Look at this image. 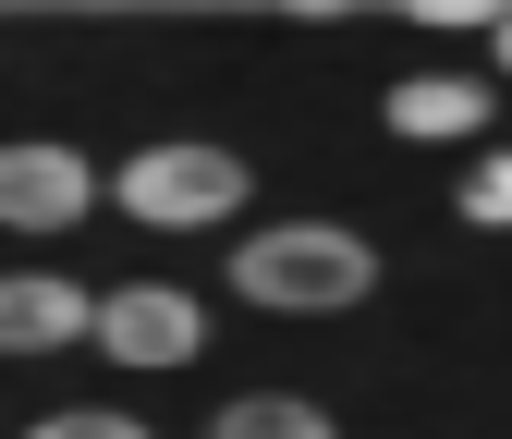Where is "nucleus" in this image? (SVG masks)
I'll return each instance as SVG.
<instances>
[{
    "mask_svg": "<svg viewBox=\"0 0 512 439\" xmlns=\"http://www.w3.org/2000/svg\"><path fill=\"white\" fill-rule=\"evenodd\" d=\"M208 439H330V415L293 403V391H244V403L208 415Z\"/></svg>",
    "mask_w": 512,
    "mask_h": 439,
    "instance_id": "nucleus-7",
    "label": "nucleus"
},
{
    "mask_svg": "<svg viewBox=\"0 0 512 439\" xmlns=\"http://www.w3.org/2000/svg\"><path fill=\"white\" fill-rule=\"evenodd\" d=\"M86 330H98V305L61 281V269H13V281H0V342H13L25 366L61 354V342H86Z\"/></svg>",
    "mask_w": 512,
    "mask_h": 439,
    "instance_id": "nucleus-5",
    "label": "nucleus"
},
{
    "mask_svg": "<svg viewBox=\"0 0 512 439\" xmlns=\"http://www.w3.org/2000/svg\"><path fill=\"white\" fill-rule=\"evenodd\" d=\"M86 196H98V171L74 147H13V159H0V220H13V232H74Z\"/></svg>",
    "mask_w": 512,
    "mask_h": 439,
    "instance_id": "nucleus-4",
    "label": "nucleus"
},
{
    "mask_svg": "<svg viewBox=\"0 0 512 439\" xmlns=\"http://www.w3.org/2000/svg\"><path fill=\"white\" fill-rule=\"evenodd\" d=\"M488 49H500V74H512V13H500V37H488Z\"/></svg>",
    "mask_w": 512,
    "mask_h": 439,
    "instance_id": "nucleus-10",
    "label": "nucleus"
},
{
    "mask_svg": "<svg viewBox=\"0 0 512 439\" xmlns=\"http://www.w3.org/2000/svg\"><path fill=\"white\" fill-rule=\"evenodd\" d=\"M391 135H403V147L488 135V74H403V86H391Z\"/></svg>",
    "mask_w": 512,
    "mask_h": 439,
    "instance_id": "nucleus-6",
    "label": "nucleus"
},
{
    "mask_svg": "<svg viewBox=\"0 0 512 439\" xmlns=\"http://www.w3.org/2000/svg\"><path fill=\"white\" fill-rule=\"evenodd\" d=\"M244 159L232 147H208V135H171V147H135V159H122L110 171V196L122 208H135L147 232H208V220H232L244 208Z\"/></svg>",
    "mask_w": 512,
    "mask_h": 439,
    "instance_id": "nucleus-2",
    "label": "nucleus"
},
{
    "mask_svg": "<svg viewBox=\"0 0 512 439\" xmlns=\"http://www.w3.org/2000/svg\"><path fill=\"white\" fill-rule=\"evenodd\" d=\"M366 281H378V257H366L354 232H330V220H269V232L232 244V293L244 305H281V318L366 305Z\"/></svg>",
    "mask_w": 512,
    "mask_h": 439,
    "instance_id": "nucleus-1",
    "label": "nucleus"
},
{
    "mask_svg": "<svg viewBox=\"0 0 512 439\" xmlns=\"http://www.w3.org/2000/svg\"><path fill=\"white\" fill-rule=\"evenodd\" d=\"M25 439H147V415H110V403H86V415H37Z\"/></svg>",
    "mask_w": 512,
    "mask_h": 439,
    "instance_id": "nucleus-9",
    "label": "nucleus"
},
{
    "mask_svg": "<svg viewBox=\"0 0 512 439\" xmlns=\"http://www.w3.org/2000/svg\"><path fill=\"white\" fill-rule=\"evenodd\" d=\"M208 318H196V293H171V281H122L98 305V354L110 366H196Z\"/></svg>",
    "mask_w": 512,
    "mask_h": 439,
    "instance_id": "nucleus-3",
    "label": "nucleus"
},
{
    "mask_svg": "<svg viewBox=\"0 0 512 439\" xmlns=\"http://www.w3.org/2000/svg\"><path fill=\"white\" fill-rule=\"evenodd\" d=\"M464 220H476V232H512V147L464 171Z\"/></svg>",
    "mask_w": 512,
    "mask_h": 439,
    "instance_id": "nucleus-8",
    "label": "nucleus"
}]
</instances>
